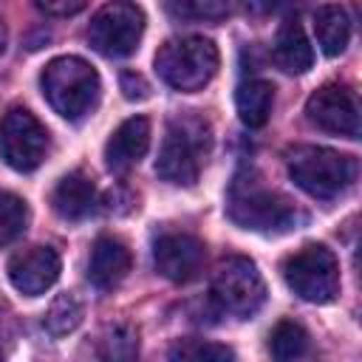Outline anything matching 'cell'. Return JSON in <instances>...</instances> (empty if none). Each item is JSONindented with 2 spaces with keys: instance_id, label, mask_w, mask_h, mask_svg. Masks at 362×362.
<instances>
[{
  "instance_id": "cell-18",
  "label": "cell",
  "mask_w": 362,
  "mask_h": 362,
  "mask_svg": "<svg viewBox=\"0 0 362 362\" xmlns=\"http://www.w3.org/2000/svg\"><path fill=\"white\" fill-rule=\"evenodd\" d=\"M314 37L325 57H339L351 42V17L342 6H320L314 11Z\"/></svg>"
},
{
  "instance_id": "cell-28",
  "label": "cell",
  "mask_w": 362,
  "mask_h": 362,
  "mask_svg": "<svg viewBox=\"0 0 362 362\" xmlns=\"http://www.w3.org/2000/svg\"><path fill=\"white\" fill-rule=\"evenodd\" d=\"M0 362H3V354H0Z\"/></svg>"
},
{
  "instance_id": "cell-21",
  "label": "cell",
  "mask_w": 362,
  "mask_h": 362,
  "mask_svg": "<svg viewBox=\"0 0 362 362\" xmlns=\"http://www.w3.org/2000/svg\"><path fill=\"white\" fill-rule=\"evenodd\" d=\"M167 359L170 362H238L235 351L223 342H212V339H201V337H184L175 339L167 348Z\"/></svg>"
},
{
  "instance_id": "cell-14",
  "label": "cell",
  "mask_w": 362,
  "mask_h": 362,
  "mask_svg": "<svg viewBox=\"0 0 362 362\" xmlns=\"http://www.w3.org/2000/svg\"><path fill=\"white\" fill-rule=\"evenodd\" d=\"M130 266H133L130 249L119 238L102 235V238H96V243L90 249V257H88V280H90L93 288L110 291L127 277Z\"/></svg>"
},
{
  "instance_id": "cell-24",
  "label": "cell",
  "mask_w": 362,
  "mask_h": 362,
  "mask_svg": "<svg viewBox=\"0 0 362 362\" xmlns=\"http://www.w3.org/2000/svg\"><path fill=\"white\" fill-rule=\"evenodd\" d=\"M167 11L178 20H192V23H218L232 14L229 3L221 0H181V3H167Z\"/></svg>"
},
{
  "instance_id": "cell-12",
  "label": "cell",
  "mask_w": 362,
  "mask_h": 362,
  "mask_svg": "<svg viewBox=\"0 0 362 362\" xmlns=\"http://www.w3.org/2000/svg\"><path fill=\"white\" fill-rule=\"evenodd\" d=\"M6 272H8L11 286L20 294L40 297L59 280L62 260H59L57 249H51V246H28L8 257Z\"/></svg>"
},
{
  "instance_id": "cell-10",
  "label": "cell",
  "mask_w": 362,
  "mask_h": 362,
  "mask_svg": "<svg viewBox=\"0 0 362 362\" xmlns=\"http://www.w3.org/2000/svg\"><path fill=\"white\" fill-rule=\"evenodd\" d=\"M305 119L314 127H320L322 133H331V136L359 139V133H362L356 93L348 85H339V82H328V85L317 88L308 96Z\"/></svg>"
},
{
  "instance_id": "cell-26",
  "label": "cell",
  "mask_w": 362,
  "mask_h": 362,
  "mask_svg": "<svg viewBox=\"0 0 362 362\" xmlns=\"http://www.w3.org/2000/svg\"><path fill=\"white\" fill-rule=\"evenodd\" d=\"M37 8L45 14H54V17H71V14L85 11V3L82 0H40Z\"/></svg>"
},
{
  "instance_id": "cell-1",
  "label": "cell",
  "mask_w": 362,
  "mask_h": 362,
  "mask_svg": "<svg viewBox=\"0 0 362 362\" xmlns=\"http://www.w3.org/2000/svg\"><path fill=\"white\" fill-rule=\"evenodd\" d=\"M226 215L240 226L260 235H286L300 229L308 215L283 192L263 187L260 181L235 178L226 198Z\"/></svg>"
},
{
  "instance_id": "cell-20",
  "label": "cell",
  "mask_w": 362,
  "mask_h": 362,
  "mask_svg": "<svg viewBox=\"0 0 362 362\" xmlns=\"http://www.w3.org/2000/svg\"><path fill=\"white\" fill-rule=\"evenodd\" d=\"M269 354L274 362H300L308 354V331L294 320H280L269 334Z\"/></svg>"
},
{
  "instance_id": "cell-5",
  "label": "cell",
  "mask_w": 362,
  "mask_h": 362,
  "mask_svg": "<svg viewBox=\"0 0 362 362\" xmlns=\"http://www.w3.org/2000/svg\"><path fill=\"white\" fill-rule=\"evenodd\" d=\"M156 74L164 85L181 90V93H195L212 82L221 65V54L212 40L187 34V37H170L158 51H156Z\"/></svg>"
},
{
  "instance_id": "cell-2",
  "label": "cell",
  "mask_w": 362,
  "mask_h": 362,
  "mask_svg": "<svg viewBox=\"0 0 362 362\" xmlns=\"http://www.w3.org/2000/svg\"><path fill=\"white\" fill-rule=\"evenodd\" d=\"M209 150H212L209 122L201 119L198 113H178L167 122L156 158V175L175 187H192L201 175Z\"/></svg>"
},
{
  "instance_id": "cell-16",
  "label": "cell",
  "mask_w": 362,
  "mask_h": 362,
  "mask_svg": "<svg viewBox=\"0 0 362 362\" xmlns=\"http://www.w3.org/2000/svg\"><path fill=\"white\" fill-rule=\"evenodd\" d=\"M272 62L283 74H291V76H300V74L311 71L314 48H311V42H308L297 17H288V20L280 23V28L274 34V42H272Z\"/></svg>"
},
{
  "instance_id": "cell-6",
  "label": "cell",
  "mask_w": 362,
  "mask_h": 362,
  "mask_svg": "<svg viewBox=\"0 0 362 362\" xmlns=\"http://www.w3.org/2000/svg\"><path fill=\"white\" fill-rule=\"evenodd\" d=\"M286 286L305 303L325 305L339 294V260L322 243H308L283 263Z\"/></svg>"
},
{
  "instance_id": "cell-22",
  "label": "cell",
  "mask_w": 362,
  "mask_h": 362,
  "mask_svg": "<svg viewBox=\"0 0 362 362\" xmlns=\"http://www.w3.org/2000/svg\"><path fill=\"white\" fill-rule=\"evenodd\" d=\"M102 362H136L139 356V331L127 322H119L105 331L99 342Z\"/></svg>"
},
{
  "instance_id": "cell-15",
  "label": "cell",
  "mask_w": 362,
  "mask_h": 362,
  "mask_svg": "<svg viewBox=\"0 0 362 362\" xmlns=\"http://www.w3.org/2000/svg\"><path fill=\"white\" fill-rule=\"evenodd\" d=\"M96 204H99L96 184L82 170L62 175L51 192V206L62 221H82L96 209Z\"/></svg>"
},
{
  "instance_id": "cell-4",
  "label": "cell",
  "mask_w": 362,
  "mask_h": 362,
  "mask_svg": "<svg viewBox=\"0 0 362 362\" xmlns=\"http://www.w3.org/2000/svg\"><path fill=\"white\" fill-rule=\"evenodd\" d=\"M286 167H288V178L317 201L339 198L356 181L359 173L354 156L320 144H297L294 150H288Z\"/></svg>"
},
{
  "instance_id": "cell-11",
  "label": "cell",
  "mask_w": 362,
  "mask_h": 362,
  "mask_svg": "<svg viewBox=\"0 0 362 362\" xmlns=\"http://www.w3.org/2000/svg\"><path fill=\"white\" fill-rule=\"evenodd\" d=\"M206 257L201 238L187 232H164L153 243V266L170 283H189L198 277Z\"/></svg>"
},
{
  "instance_id": "cell-13",
  "label": "cell",
  "mask_w": 362,
  "mask_h": 362,
  "mask_svg": "<svg viewBox=\"0 0 362 362\" xmlns=\"http://www.w3.org/2000/svg\"><path fill=\"white\" fill-rule=\"evenodd\" d=\"M150 150V122L144 116L124 119L105 144V164L110 173H127Z\"/></svg>"
},
{
  "instance_id": "cell-19",
  "label": "cell",
  "mask_w": 362,
  "mask_h": 362,
  "mask_svg": "<svg viewBox=\"0 0 362 362\" xmlns=\"http://www.w3.org/2000/svg\"><path fill=\"white\" fill-rule=\"evenodd\" d=\"M82 317H85V305L82 300L74 294V291H62L51 300V305L45 308L42 314V328L59 339V337H68L71 331H76L82 325Z\"/></svg>"
},
{
  "instance_id": "cell-27",
  "label": "cell",
  "mask_w": 362,
  "mask_h": 362,
  "mask_svg": "<svg viewBox=\"0 0 362 362\" xmlns=\"http://www.w3.org/2000/svg\"><path fill=\"white\" fill-rule=\"evenodd\" d=\"M6 45H8V28H6V23H3V17H0V54L6 51Z\"/></svg>"
},
{
  "instance_id": "cell-23",
  "label": "cell",
  "mask_w": 362,
  "mask_h": 362,
  "mask_svg": "<svg viewBox=\"0 0 362 362\" xmlns=\"http://www.w3.org/2000/svg\"><path fill=\"white\" fill-rule=\"evenodd\" d=\"M28 226V204L8 192V189H0V246H8L14 243Z\"/></svg>"
},
{
  "instance_id": "cell-25",
  "label": "cell",
  "mask_w": 362,
  "mask_h": 362,
  "mask_svg": "<svg viewBox=\"0 0 362 362\" xmlns=\"http://www.w3.org/2000/svg\"><path fill=\"white\" fill-rule=\"evenodd\" d=\"M119 88H122V96L130 99V102H141V99L150 96V82L139 71H122Z\"/></svg>"
},
{
  "instance_id": "cell-7",
  "label": "cell",
  "mask_w": 362,
  "mask_h": 362,
  "mask_svg": "<svg viewBox=\"0 0 362 362\" xmlns=\"http://www.w3.org/2000/svg\"><path fill=\"white\" fill-rule=\"evenodd\" d=\"M212 300L221 311L249 320L255 317L266 303V280L255 260L243 255H232L218 263L212 274Z\"/></svg>"
},
{
  "instance_id": "cell-3",
  "label": "cell",
  "mask_w": 362,
  "mask_h": 362,
  "mask_svg": "<svg viewBox=\"0 0 362 362\" xmlns=\"http://www.w3.org/2000/svg\"><path fill=\"white\" fill-rule=\"evenodd\" d=\"M40 88L45 102L68 122L85 119L96 105L102 93V79L96 68L74 54L54 57L42 74H40Z\"/></svg>"
},
{
  "instance_id": "cell-8",
  "label": "cell",
  "mask_w": 362,
  "mask_h": 362,
  "mask_svg": "<svg viewBox=\"0 0 362 362\" xmlns=\"http://www.w3.org/2000/svg\"><path fill=\"white\" fill-rule=\"evenodd\" d=\"M144 34V11L136 3H107L102 6L90 25H88V42L102 57L119 59L130 57Z\"/></svg>"
},
{
  "instance_id": "cell-9",
  "label": "cell",
  "mask_w": 362,
  "mask_h": 362,
  "mask_svg": "<svg viewBox=\"0 0 362 362\" xmlns=\"http://www.w3.org/2000/svg\"><path fill=\"white\" fill-rule=\"evenodd\" d=\"M48 153L45 124L25 107H11L0 122V156L17 173H31Z\"/></svg>"
},
{
  "instance_id": "cell-17",
  "label": "cell",
  "mask_w": 362,
  "mask_h": 362,
  "mask_svg": "<svg viewBox=\"0 0 362 362\" xmlns=\"http://www.w3.org/2000/svg\"><path fill=\"white\" fill-rule=\"evenodd\" d=\"M272 105H274V88L266 79H243L235 90L238 119L252 130H257L269 122Z\"/></svg>"
}]
</instances>
